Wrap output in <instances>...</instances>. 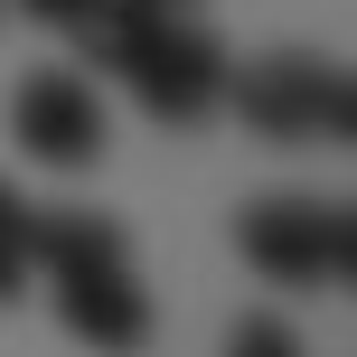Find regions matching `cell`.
<instances>
[{
    "label": "cell",
    "mask_w": 357,
    "mask_h": 357,
    "mask_svg": "<svg viewBox=\"0 0 357 357\" xmlns=\"http://www.w3.org/2000/svg\"><path fill=\"white\" fill-rule=\"evenodd\" d=\"M29 273L56 291V320L94 357H142L151 348V291L132 273V245L94 207H47L29 216Z\"/></svg>",
    "instance_id": "obj_1"
},
{
    "label": "cell",
    "mask_w": 357,
    "mask_h": 357,
    "mask_svg": "<svg viewBox=\"0 0 357 357\" xmlns=\"http://www.w3.org/2000/svg\"><path fill=\"white\" fill-rule=\"evenodd\" d=\"M85 56L123 75L151 123H207L226 94V47L197 19H178V0H104L85 29Z\"/></svg>",
    "instance_id": "obj_2"
},
{
    "label": "cell",
    "mask_w": 357,
    "mask_h": 357,
    "mask_svg": "<svg viewBox=\"0 0 357 357\" xmlns=\"http://www.w3.org/2000/svg\"><path fill=\"white\" fill-rule=\"evenodd\" d=\"M216 104L235 113L245 132H264V142H348L357 132V85L339 56H254V66H226V94Z\"/></svg>",
    "instance_id": "obj_3"
},
{
    "label": "cell",
    "mask_w": 357,
    "mask_h": 357,
    "mask_svg": "<svg viewBox=\"0 0 357 357\" xmlns=\"http://www.w3.org/2000/svg\"><path fill=\"white\" fill-rule=\"evenodd\" d=\"M235 254L282 291H339L357 273V216L348 197H254L235 216Z\"/></svg>",
    "instance_id": "obj_4"
},
{
    "label": "cell",
    "mask_w": 357,
    "mask_h": 357,
    "mask_svg": "<svg viewBox=\"0 0 357 357\" xmlns=\"http://www.w3.org/2000/svg\"><path fill=\"white\" fill-rule=\"evenodd\" d=\"M10 132H19V151H29L38 169H94L104 160V94H94V75H75V66L19 75Z\"/></svg>",
    "instance_id": "obj_5"
},
{
    "label": "cell",
    "mask_w": 357,
    "mask_h": 357,
    "mask_svg": "<svg viewBox=\"0 0 357 357\" xmlns=\"http://www.w3.org/2000/svg\"><path fill=\"white\" fill-rule=\"evenodd\" d=\"M19 282H29V207L0 188V301H10Z\"/></svg>",
    "instance_id": "obj_6"
},
{
    "label": "cell",
    "mask_w": 357,
    "mask_h": 357,
    "mask_svg": "<svg viewBox=\"0 0 357 357\" xmlns=\"http://www.w3.org/2000/svg\"><path fill=\"white\" fill-rule=\"evenodd\" d=\"M226 357H301V339H291L282 320H245V329L226 339Z\"/></svg>",
    "instance_id": "obj_7"
},
{
    "label": "cell",
    "mask_w": 357,
    "mask_h": 357,
    "mask_svg": "<svg viewBox=\"0 0 357 357\" xmlns=\"http://www.w3.org/2000/svg\"><path fill=\"white\" fill-rule=\"evenodd\" d=\"M19 10H29L38 29H66V38H85V29H94V10H104V0H19Z\"/></svg>",
    "instance_id": "obj_8"
}]
</instances>
